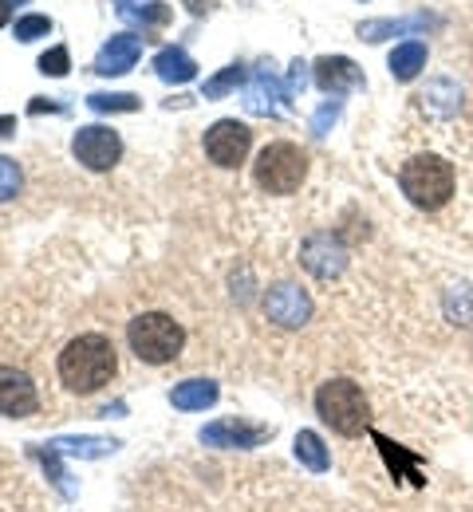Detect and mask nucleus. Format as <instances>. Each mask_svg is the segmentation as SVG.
<instances>
[{
    "instance_id": "f257e3e1",
    "label": "nucleus",
    "mask_w": 473,
    "mask_h": 512,
    "mask_svg": "<svg viewBox=\"0 0 473 512\" xmlns=\"http://www.w3.org/2000/svg\"><path fill=\"white\" fill-rule=\"evenodd\" d=\"M119 371V355H115V343L107 335H79L71 339L60 355V379L75 394H95L99 386H107Z\"/></svg>"
},
{
    "instance_id": "f03ea898",
    "label": "nucleus",
    "mask_w": 473,
    "mask_h": 512,
    "mask_svg": "<svg viewBox=\"0 0 473 512\" xmlns=\"http://www.w3.org/2000/svg\"><path fill=\"white\" fill-rule=\"evenodd\" d=\"M399 186H403L410 205H418L426 213L442 209L454 197V166L446 158H438V154H418L403 166Z\"/></svg>"
},
{
    "instance_id": "7ed1b4c3",
    "label": "nucleus",
    "mask_w": 473,
    "mask_h": 512,
    "mask_svg": "<svg viewBox=\"0 0 473 512\" xmlns=\"http://www.w3.org/2000/svg\"><path fill=\"white\" fill-rule=\"evenodd\" d=\"M127 343H131V351H135L142 363L162 367V363H174L182 355L186 331H182V323L170 320L166 312H142L127 327Z\"/></svg>"
},
{
    "instance_id": "20e7f679",
    "label": "nucleus",
    "mask_w": 473,
    "mask_h": 512,
    "mask_svg": "<svg viewBox=\"0 0 473 512\" xmlns=\"http://www.w3.org/2000/svg\"><path fill=\"white\" fill-rule=\"evenodd\" d=\"M316 410L343 438H355L371 426V406H367L359 383H351V379H332V383L320 386L316 390Z\"/></svg>"
},
{
    "instance_id": "39448f33",
    "label": "nucleus",
    "mask_w": 473,
    "mask_h": 512,
    "mask_svg": "<svg viewBox=\"0 0 473 512\" xmlns=\"http://www.w3.org/2000/svg\"><path fill=\"white\" fill-rule=\"evenodd\" d=\"M253 178L265 193H296L308 178V158L292 142H269L253 162Z\"/></svg>"
},
{
    "instance_id": "423d86ee",
    "label": "nucleus",
    "mask_w": 473,
    "mask_h": 512,
    "mask_svg": "<svg viewBox=\"0 0 473 512\" xmlns=\"http://www.w3.org/2000/svg\"><path fill=\"white\" fill-rule=\"evenodd\" d=\"M249 146H253V130L245 123H237V119H217L213 127L205 130V154L221 170H237L249 158Z\"/></svg>"
},
{
    "instance_id": "0eeeda50",
    "label": "nucleus",
    "mask_w": 473,
    "mask_h": 512,
    "mask_svg": "<svg viewBox=\"0 0 473 512\" xmlns=\"http://www.w3.org/2000/svg\"><path fill=\"white\" fill-rule=\"evenodd\" d=\"M71 154H75L87 170L103 174V170H111V166L123 158V138L111 127H79L75 138H71Z\"/></svg>"
},
{
    "instance_id": "6e6552de",
    "label": "nucleus",
    "mask_w": 473,
    "mask_h": 512,
    "mask_svg": "<svg viewBox=\"0 0 473 512\" xmlns=\"http://www.w3.org/2000/svg\"><path fill=\"white\" fill-rule=\"evenodd\" d=\"M269 434H272L269 426H257V422H245V418H221V422L205 426L202 442L205 446H217V449H253V446H261Z\"/></svg>"
},
{
    "instance_id": "1a4fd4ad",
    "label": "nucleus",
    "mask_w": 473,
    "mask_h": 512,
    "mask_svg": "<svg viewBox=\"0 0 473 512\" xmlns=\"http://www.w3.org/2000/svg\"><path fill=\"white\" fill-rule=\"evenodd\" d=\"M265 312L280 327H300V323H308V316H312V300L296 284H276V288H269V296H265Z\"/></svg>"
},
{
    "instance_id": "9d476101",
    "label": "nucleus",
    "mask_w": 473,
    "mask_h": 512,
    "mask_svg": "<svg viewBox=\"0 0 473 512\" xmlns=\"http://www.w3.org/2000/svg\"><path fill=\"white\" fill-rule=\"evenodd\" d=\"M300 260L308 264V272H316L320 280H328V276H339L347 268V249L339 245L332 233H316V237L304 241Z\"/></svg>"
},
{
    "instance_id": "9b49d317",
    "label": "nucleus",
    "mask_w": 473,
    "mask_h": 512,
    "mask_svg": "<svg viewBox=\"0 0 473 512\" xmlns=\"http://www.w3.org/2000/svg\"><path fill=\"white\" fill-rule=\"evenodd\" d=\"M36 406H40V398H36V386L28 383V375L0 367V414L28 418V414H36Z\"/></svg>"
},
{
    "instance_id": "f8f14e48",
    "label": "nucleus",
    "mask_w": 473,
    "mask_h": 512,
    "mask_svg": "<svg viewBox=\"0 0 473 512\" xmlns=\"http://www.w3.org/2000/svg\"><path fill=\"white\" fill-rule=\"evenodd\" d=\"M316 83H320V91H328V95H347V91H355V87H363V71L355 60H347V56H320L316 64Z\"/></svg>"
},
{
    "instance_id": "ddd939ff",
    "label": "nucleus",
    "mask_w": 473,
    "mask_h": 512,
    "mask_svg": "<svg viewBox=\"0 0 473 512\" xmlns=\"http://www.w3.org/2000/svg\"><path fill=\"white\" fill-rule=\"evenodd\" d=\"M288 99V87H280V79L272 75L269 67H257L245 83V111L253 115H276L280 103Z\"/></svg>"
},
{
    "instance_id": "4468645a",
    "label": "nucleus",
    "mask_w": 473,
    "mask_h": 512,
    "mask_svg": "<svg viewBox=\"0 0 473 512\" xmlns=\"http://www.w3.org/2000/svg\"><path fill=\"white\" fill-rule=\"evenodd\" d=\"M138 56H142V40H138L135 32L111 36V40L103 44L99 60H95V71H99V75H127V71L138 64Z\"/></svg>"
},
{
    "instance_id": "2eb2a0df",
    "label": "nucleus",
    "mask_w": 473,
    "mask_h": 512,
    "mask_svg": "<svg viewBox=\"0 0 473 512\" xmlns=\"http://www.w3.org/2000/svg\"><path fill=\"white\" fill-rule=\"evenodd\" d=\"M422 107H426L430 115H438V119H450V115H458V107H462V87H458L454 79H434V83H426V91H422Z\"/></svg>"
},
{
    "instance_id": "dca6fc26",
    "label": "nucleus",
    "mask_w": 473,
    "mask_h": 512,
    "mask_svg": "<svg viewBox=\"0 0 473 512\" xmlns=\"http://www.w3.org/2000/svg\"><path fill=\"white\" fill-rule=\"evenodd\" d=\"M154 71H158L162 83H190V79L198 75V64H194L190 52H182V48H162V52L154 56Z\"/></svg>"
},
{
    "instance_id": "f3484780",
    "label": "nucleus",
    "mask_w": 473,
    "mask_h": 512,
    "mask_svg": "<svg viewBox=\"0 0 473 512\" xmlns=\"http://www.w3.org/2000/svg\"><path fill=\"white\" fill-rule=\"evenodd\" d=\"M170 402H174L178 410H205V406L217 402V383H209V379L178 383L174 386V394H170Z\"/></svg>"
},
{
    "instance_id": "a211bd4d",
    "label": "nucleus",
    "mask_w": 473,
    "mask_h": 512,
    "mask_svg": "<svg viewBox=\"0 0 473 512\" xmlns=\"http://www.w3.org/2000/svg\"><path fill=\"white\" fill-rule=\"evenodd\" d=\"M387 67H391V75H395V79L410 83V79H414V75L426 67V44H418V40H410V44H399V48L391 52Z\"/></svg>"
},
{
    "instance_id": "6ab92c4d",
    "label": "nucleus",
    "mask_w": 473,
    "mask_h": 512,
    "mask_svg": "<svg viewBox=\"0 0 473 512\" xmlns=\"http://www.w3.org/2000/svg\"><path fill=\"white\" fill-rule=\"evenodd\" d=\"M426 24H430L426 16H403V20H367V24H359V40L379 44V40H387V36H395V32H422Z\"/></svg>"
},
{
    "instance_id": "aec40b11",
    "label": "nucleus",
    "mask_w": 473,
    "mask_h": 512,
    "mask_svg": "<svg viewBox=\"0 0 473 512\" xmlns=\"http://www.w3.org/2000/svg\"><path fill=\"white\" fill-rule=\"evenodd\" d=\"M296 457H300L312 473H324V469L332 465V457H328V449L320 442V434H312V430H300V434H296Z\"/></svg>"
},
{
    "instance_id": "412c9836",
    "label": "nucleus",
    "mask_w": 473,
    "mask_h": 512,
    "mask_svg": "<svg viewBox=\"0 0 473 512\" xmlns=\"http://www.w3.org/2000/svg\"><path fill=\"white\" fill-rule=\"evenodd\" d=\"M119 16L123 20H138L146 28V24H166L170 20V8L158 4V0H123L119 4Z\"/></svg>"
},
{
    "instance_id": "4be33fe9",
    "label": "nucleus",
    "mask_w": 473,
    "mask_h": 512,
    "mask_svg": "<svg viewBox=\"0 0 473 512\" xmlns=\"http://www.w3.org/2000/svg\"><path fill=\"white\" fill-rule=\"evenodd\" d=\"M237 83H245V67L241 64H229L225 71H217L213 79H205L202 95L205 99H221V95H229Z\"/></svg>"
},
{
    "instance_id": "5701e85b",
    "label": "nucleus",
    "mask_w": 473,
    "mask_h": 512,
    "mask_svg": "<svg viewBox=\"0 0 473 512\" xmlns=\"http://www.w3.org/2000/svg\"><path fill=\"white\" fill-rule=\"evenodd\" d=\"M12 32H16L20 44H32V40H40V36L52 32V20H48V16H20Z\"/></svg>"
},
{
    "instance_id": "b1692460",
    "label": "nucleus",
    "mask_w": 473,
    "mask_h": 512,
    "mask_svg": "<svg viewBox=\"0 0 473 512\" xmlns=\"http://www.w3.org/2000/svg\"><path fill=\"white\" fill-rule=\"evenodd\" d=\"M91 111H138V95H87Z\"/></svg>"
},
{
    "instance_id": "393cba45",
    "label": "nucleus",
    "mask_w": 473,
    "mask_h": 512,
    "mask_svg": "<svg viewBox=\"0 0 473 512\" xmlns=\"http://www.w3.org/2000/svg\"><path fill=\"white\" fill-rule=\"evenodd\" d=\"M446 312L458 323H466V316H473V288L470 284H458L450 296H446Z\"/></svg>"
},
{
    "instance_id": "a878e982",
    "label": "nucleus",
    "mask_w": 473,
    "mask_h": 512,
    "mask_svg": "<svg viewBox=\"0 0 473 512\" xmlns=\"http://www.w3.org/2000/svg\"><path fill=\"white\" fill-rule=\"evenodd\" d=\"M16 193H20V166L0 154V201H8Z\"/></svg>"
},
{
    "instance_id": "bb28decb",
    "label": "nucleus",
    "mask_w": 473,
    "mask_h": 512,
    "mask_svg": "<svg viewBox=\"0 0 473 512\" xmlns=\"http://www.w3.org/2000/svg\"><path fill=\"white\" fill-rule=\"evenodd\" d=\"M68 67H71V56H68V48H52V52H44L40 56V71L44 75H68Z\"/></svg>"
},
{
    "instance_id": "cd10ccee",
    "label": "nucleus",
    "mask_w": 473,
    "mask_h": 512,
    "mask_svg": "<svg viewBox=\"0 0 473 512\" xmlns=\"http://www.w3.org/2000/svg\"><path fill=\"white\" fill-rule=\"evenodd\" d=\"M336 115H339V103H324L320 115H316V123H312V130H316V134H328V123H336Z\"/></svg>"
},
{
    "instance_id": "c85d7f7f",
    "label": "nucleus",
    "mask_w": 473,
    "mask_h": 512,
    "mask_svg": "<svg viewBox=\"0 0 473 512\" xmlns=\"http://www.w3.org/2000/svg\"><path fill=\"white\" fill-rule=\"evenodd\" d=\"M304 83H308V64H292V71H288V95H296V91H304Z\"/></svg>"
},
{
    "instance_id": "c756f323",
    "label": "nucleus",
    "mask_w": 473,
    "mask_h": 512,
    "mask_svg": "<svg viewBox=\"0 0 473 512\" xmlns=\"http://www.w3.org/2000/svg\"><path fill=\"white\" fill-rule=\"evenodd\" d=\"M28 111H32V115H40V111H56V115H60V111H64V103H44V99H36Z\"/></svg>"
},
{
    "instance_id": "7c9ffc66",
    "label": "nucleus",
    "mask_w": 473,
    "mask_h": 512,
    "mask_svg": "<svg viewBox=\"0 0 473 512\" xmlns=\"http://www.w3.org/2000/svg\"><path fill=\"white\" fill-rule=\"evenodd\" d=\"M8 130H16V119L12 115H0V138H8Z\"/></svg>"
},
{
    "instance_id": "2f4dec72",
    "label": "nucleus",
    "mask_w": 473,
    "mask_h": 512,
    "mask_svg": "<svg viewBox=\"0 0 473 512\" xmlns=\"http://www.w3.org/2000/svg\"><path fill=\"white\" fill-rule=\"evenodd\" d=\"M8 16H12V8H8V0H0V28L8 24Z\"/></svg>"
},
{
    "instance_id": "473e14b6",
    "label": "nucleus",
    "mask_w": 473,
    "mask_h": 512,
    "mask_svg": "<svg viewBox=\"0 0 473 512\" xmlns=\"http://www.w3.org/2000/svg\"><path fill=\"white\" fill-rule=\"evenodd\" d=\"M8 4H16V0H8Z\"/></svg>"
}]
</instances>
